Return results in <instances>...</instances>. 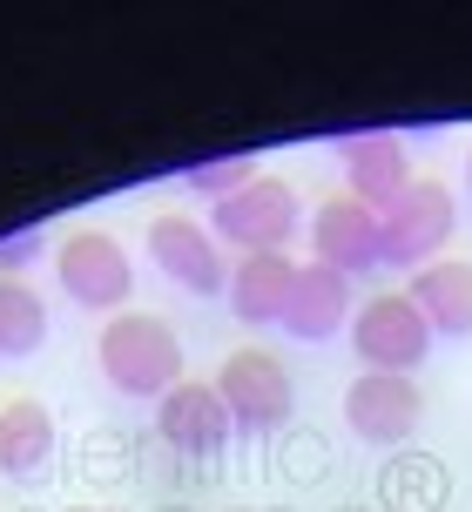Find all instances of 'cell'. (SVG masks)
I'll return each instance as SVG.
<instances>
[{
    "label": "cell",
    "mask_w": 472,
    "mask_h": 512,
    "mask_svg": "<svg viewBox=\"0 0 472 512\" xmlns=\"http://www.w3.org/2000/svg\"><path fill=\"white\" fill-rule=\"evenodd\" d=\"M95 364H102V378L122 398H169L189 378L176 324L169 317H149V310H115L102 324V337H95Z\"/></svg>",
    "instance_id": "6da1fadb"
},
{
    "label": "cell",
    "mask_w": 472,
    "mask_h": 512,
    "mask_svg": "<svg viewBox=\"0 0 472 512\" xmlns=\"http://www.w3.org/2000/svg\"><path fill=\"white\" fill-rule=\"evenodd\" d=\"M216 398L230 405L236 432H284L290 418H297V384H290L284 358L277 351H263V344H243V351H230V358L216 364Z\"/></svg>",
    "instance_id": "7a4b0ae2"
},
{
    "label": "cell",
    "mask_w": 472,
    "mask_h": 512,
    "mask_svg": "<svg viewBox=\"0 0 472 512\" xmlns=\"http://www.w3.org/2000/svg\"><path fill=\"white\" fill-rule=\"evenodd\" d=\"M304 223V203L284 176H250L236 196L210 203V236L236 256H257V250H290V236Z\"/></svg>",
    "instance_id": "3957f363"
},
{
    "label": "cell",
    "mask_w": 472,
    "mask_h": 512,
    "mask_svg": "<svg viewBox=\"0 0 472 512\" xmlns=\"http://www.w3.org/2000/svg\"><path fill=\"white\" fill-rule=\"evenodd\" d=\"M351 351L365 371H398V378H412L432 351V324H425V310L405 297V290H378L365 304L351 310Z\"/></svg>",
    "instance_id": "277c9868"
},
{
    "label": "cell",
    "mask_w": 472,
    "mask_h": 512,
    "mask_svg": "<svg viewBox=\"0 0 472 512\" xmlns=\"http://www.w3.org/2000/svg\"><path fill=\"white\" fill-rule=\"evenodd\" d=\"M459 230V203H452V189L439 176H419L405 196H398L385 216H378V236H385V263L398 270H425V263H439Z\"/></svg>",
    "instance_id": "5b68a950"
},
{
    "label": "cell",
    "mask_w": 472,
    "mask_h": 512,
    "mask_svg": "<svg viewBox=\"0 0 472 512\" xmlns=\"http://www.w3.org/2000/svg\"><path fill=\"white\" fill-rule=\"evenodd\" d=\"M54 277L81 310H129L135 297V256L115 243L108 230H68L54 243Z\"/></svg>",
    "instance_id": "8992f818"
},
{
    "label": "cell",
    "mask_w": 472,
    "mask_h": 512,
    "mask_svg": "<svg viewBox=\"0 0 472 512\" xmlns=\"http://www.w3.org/2000/svg\"><path fill=\"white\" fill-rule=\"evenodd\" d=\"M149 263L169 283H183L189 297H223L230 290V256H223V243L196 216H183V209H169V216L149 223Z\"/></svg>",
    "instance_id": "52a82bcc"
},
{
    "label": "cell",
    "mask_w": 472,
    "mask_h": 512,
    "mask_svg": "<svg viewBox=\"0 0 472 512\" xmlns=\"http://www.w3.org/2000/svg\"><path fill=\"white\" fill-rule=\"evenodd\" d=\"M419 418H425L419 378H398V371H358L351 391H344V425L365 438V445L398 452L405 438L419 432Z\"/></svg>",
    "instance_id": "ba28073f"
},
{
    "label": "cell",
    "mask_w": 472,
    "mask_h": 512,
    "mask_svg": "<svg viewBox=\"0 0 472 512\" xmlns=\"http://www.w3.org/2000/svg\"><path fill=\"white\" fill-rule=\"evenodd\" d=\"M156 438L176 459L203 465V459H223V445L236 438V418H230V405L216 398V384L183 378L169 398H156Z\"/></svg>",
    "instance_id": "9c48e42d"
},
{
    "label": "cell",
    "mask_w": 472,
    "mask_h": 512,
    "mask_svg": "<svg viewBox=\"0 0 472 512\" xmlns=\"http://www.w3.org/2000/svg\"><path fill=\"white\" fill-rule=\"evenodd\" d=\"M311 263L338 270V277H365L385 263V236H378V209H365L358 196H331L311 209Z\"/></svg>",
    "instance_id": "30bf717a"
},
{
    "label": "cell",
    "mask_w": 472,
    "mask_h": 512,
    "mask_svg": "<svg viewBox=\"0 0 472 512\" xmlns=\"http://www.w3.org/2000/svg\"><path fill=\"white\" fill-rule=\"evenodd\" d=\"M338 162H344V196H358L365 209H385L412 189V149H405V135L392 128H365V135H344L338 142Z\"/></svg>",
    "instance_id": "8fae6325"
},
{
    "label": "cell",
    "mask_w": 472,
    "mask_h": 512,
    "mask_svg": "<svg viewBox=\"0 0 472 512\" xmlns=\"http://www.w3.org/2000/svg\"><path fill=\"white\" fill-rule=\"evenodd\" d=\"M297 256L290 250H257V256H230V290H223V304H230L236 324H284L290 310V290H297Z\"/></svg>",
    "instance_id": "7c38bea8"
},
{
    "label": "cell",
    "mask_w": 472,
    "mask_h": 512,
    "mask_svg": "<svg viewBox=\"0 0 472 512\" xmlns=\"http://www.w3.org/2000/svg\"><path fill=\"white\" fill-rule=\"evenodd\" d=\"M351 310H358L351 277L324 270V263H304L297 270V290H290V310H284V331L304 337V344H324V337L351 331Z\"/></svg>",
    "instance_id": "4fadbf2b"
},
{
    "label": "cell",
    "mask_w": 472,
    "mask_h": 512,
    "mask_svg": "<svg viewBox=\"0 0 472 512\" xmlns=\"http://www.w3.org/2000/svg\"><path fill=\"white\" fill-rule=\"evenodd\" d=\"M61 432H54V411L41 398H7L0 405V472L7 479H48Z\"/></svg>",
    "instance_id": "5bb4252c"
},
{
    "label": "cell",
    "mask_w": 472,
    "mask_h": 512,
    "mask_svg": "<svg viewBox=\"0 0 472 512\" xmlns=\"http://www.w3.org/2000/svg\"><path fill=\"white\" fill-rule=\"evenodd\" d=\"M405 297L425 310L432 337H472V256H439L412 270Z\"/></svg>",
    "instance_id": "9a60e30c"
},
{
    "label": "cell",
    "mask_w": 472,
    "mask_h": 512,
    "mask_svg": "<svg viewBox=\"0 0 472 512\" xmlns=\"http://www.w3.org/2000/svg\"><path fill=\"white\" fill-rule=\"evenodd\" d=\"M446 465L425 459V452H398L385 472H378V499H385V512H439L446 506Z\"/></svg>",
    "instance_id": "2e32d148"
},
{
    "label": "cell",
    "mask_w": 472,
    "mask_h": 512,
    "mask_svg": "<svg viewBox=\"0 0 472 512\" xmlns=\"http://www.w3.org/2000/svg\"><path fill=\"white\" fill-rule=\"evenodd\" d=\"M48 344V304L21 277H0V358H34Z\"/></svg>",
    "instance_id": "e0dca14e"
},
{
    "label": "cell",
    "mask_w": 472,
    "mask_h": 512,
    "mask_svg": "<svg viewBox=\"0 0 472 512\" xmlns=\"http://www.w3.org/2000/svg\"><path fill=\"white\" fill-rule=\"evenodd\" d=\"M250 176H257V169H250L243 155H230V162H203V169H189V189L210 196V203H223V196H236Z\"/></svg>",
    "instance_id": "ac0fdd59"
},
{
    "label": "cell",
    "mask_w": 472,
    "mask_h": 512,
    "mask_svg": "<svg viewBox=\"0 0 472 512\" xmlns=\"http://www.w3.org/2000/svg\"><path fill=\"white\" fill-rule=\"evenodd\" d=\"M34 250H41V236H34V230L7 236V243H0V277H14L21 263H34Z\"/></svg>",
    "instance_id": "d6986e66"
},
{
    "label": "cell",
    "mask_w": 472,
    "mask_h": 512,
    "mask_svg": "<svg viewBox=\"0 0 472 512\" xmlns=\"http://www.w3.org/2000/svg\"><path fill=\"white\" fill-rule=\"evenodd\" d=\"M156 512H196V506H156Z\"/></svg>",
    "instance_id": "ffe728a7"
},
{
    "label": "cell",
    "mask_w": 472,
    "mask_h": 512,
    "mask_svg": "<svg viewBox=\"0 0 472 512\" xmlns=\"http://www.w3.org/2000/svg\"><path fill=\"white\" fill-rule=\"evenodd\" d=\"M68 512H108V506H68Z\"/></svg>",
    "instance_id": "44dd1931"
},
{
    "label": "cell",
    "mask_w": 472,
    "mask_h": 512,
    "mask_svg": "<svg viewBox=\"0 0 472 512\" xmlns=\"http://www.w3.org/2000/svg\"><path fill=\"white\" fill-rule=\"evenodd\" d=\"M466 182H472V149H466Z\"/></svg>",
    "instance_id": "7402d4cb"
},
{
    "label": "cell",
    "mask_w": 472,
    "mask_h": 512,
    "mask_svg": "<svg viewBox=\"0 0 472 512\" xmlns=\"http://www.w3.org/2000/svg\"><path fill=\"white\" fill-rule=\"evenodd\" d=\"M338 512H371V506H338Z\"/></svg>",
    "instance_id": "603a6c76"
},
{
    "label": "cell",
    "mask_w": 472,
    "mask_h": 512,
    "mask_svg": "<svg viewBox=\"0 0 472 512\" xmlns=\"http://www.w3.org/2000/svg\"><path fill=\"white\" fill-rule=\"evenodd\" d=\"M263 512H290V506H263Z\"/></svg>",
    "instance_id": "cb8c5ba5"
}]
</instances>
